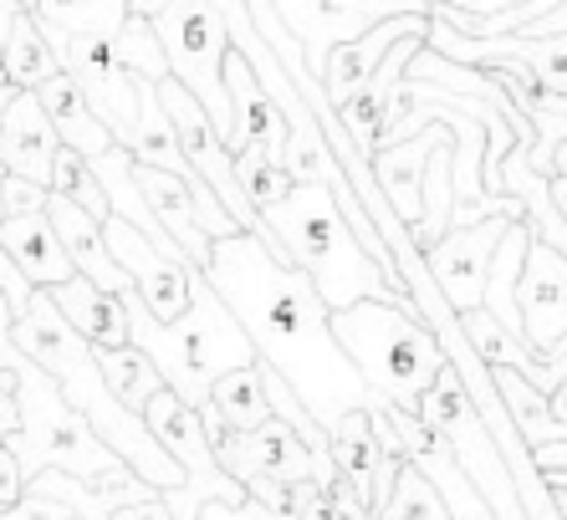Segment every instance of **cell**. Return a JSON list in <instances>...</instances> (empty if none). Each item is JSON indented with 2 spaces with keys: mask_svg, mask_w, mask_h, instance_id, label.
Returning a JSON list of instances; mask_svg holds the SVG:
<instances>
[{
  "mask_svg": "<svg viewBox=\"0 0 567 520\" xmlns=\"http://www.w3.org/2000/svg\"><path fill=\"white\" fill-rule=\"evenodd\" d=\"M103 246H107V256L118 260V271L133 281L138 301H144L164 326L179 322V316L189 312V281H195V266H185V260H174V256H158L144 235L128 230L118 215H107L103 220Z\"/></svg>",
  "mask_w": 567,
  "mask_h": 520,
  "instance_id": "4fadbf2b",
  "label": "cell"
},
{
  "mask_svg": "<svg viewBox=\"0 0 567 520\" xmlns=\"http://www.w3.org/2000/svg\"><path fill=\"white\" fill-rule=\"evenodd\" d=\"M133 184H138L144 205L154 209V220L164 225V235L174 240V250H179L195 271H205V260H210V235L199 230L195 199H189L185 184L164 169H148V164H133Z\"/></svg>",
  "mask_w": 567,
  "mask_h": 520,
  "instance_id": "ffe728a7",
  "label": "cell"
},
{
  "mask_svg": "<svg viewBox=\"0 0 567 520\" xmlns=\"http://www.w3.org/2000/svg\"><path fill=\"white\" fill-rule=\"evenodd\" d=\"M271 11L281 15V27L297 37L302 46V62L312 77H322L328 56L343 46V41L363 37L379 21H394V15H430L424 0H271Z\"/></svg>",
  "mask_w": 567,
  "mask_h": 520,
  "instance_id": "30bf717a",
  "label": "cell"
},
{
  "mask_svg": "<svg viewBox=\"0 0 567 520\" xmlns=\"http://www.w3.org/2000/svg\"><path fill=\"white\" fill-rule=\"evenodd\" d=\"M0 179H6V169H0Z\"/></svg>",
  "mask_w": 567,
  "mask_h": 520,
  "instance_id": "ab89813d",
  "label": "cell"
},
{
  "mask_svg": "<svg viewBox=\"0 0 567 520\" xmlns=\"http://www.w3.org/2000/svg\"><path fill=\"white\" fill-rule=\"evenodd\" d=\"M107 46H113L123 72H133V77L148 82V87H158V82L169 77V62H164V46H158V37H154V21H144V15H128Z\"/></svg>",
  "mask_w": 567,
  "mask_h": 520,
  "instance_id": "4316f807",
  "label": "cell"
},
{
  "mask_svg": "<svg viewBox=\"0 0 567 520\" xmlns=\"http://www.w3.org/2000/svg\"><path fill=\"white\" fill-rule=\"evenodd\" d=\"M52 195H62L66 205H78V209H87L97 225L107 220V199H103V184H97V174L87 169V158L82 154H72V148H56V158H52V184H47Z\"/></svg>",
  "mask_w": 567,
  "mask_h": 520,
  "instance_id": "83f0119b",
  "label": "cell"
},
{
  "mask_svg": "<svg viewBox=\"0 0 567 520\" xmlns=\"http://www.w3.org/2000/svg\"><path fill=\"white\" fill-rule=\"evenodd\" d=\"M154 37L164 46L169 77L205 107V117L215 123V133H220V144H225V133H230V92H225L230 37H225L220 6L215 0H169L154 15Z\"/></svg>",
  "mask_w": 567,
  "mask_h": 520,
  "instance_id": "52a82bcc",
  "label": "cell"
},
{
  "mask_svg": "<svg viewBox=\"0 0 567 520\" xmlns=\"http://www.w3.org/2000/svg\"><path fill=\"white\" fill-rule=\"evenodd\" d=\"M47 297H52V306L62 312V322L72 326L87 347H128V316H123L118 297L97 291L93 281H82V275L52 287Z\"/></svg>",
  "mask_w": 567,
  "mask_h": 520,
  "instance_id": "44dd1931",
  "label": "cell"
},
{
  "mask_svg": "<svg viewBox=\"0 0 567 520\" xmlns=\"http://www.w3.org/2000/svg\"><path fill=\"white\" fill-rule=\"evenodd\" d=\"M420 27H430V15H394V21H379V27H369L363 37L343 41V46L328 56L322 77H317L322 97H328L332 107H343L348 97L373 77V66L383 62V52H389L399 37H410V31H420Z\"/></svg>",
  "mask_w": 567,
  "mask_h": 520,
  "instance_id": "d6986e66",
  "label": "cell"
},
{
  "mask_svg": "<svg viewBox=\"0 0 567 520\" xmlns=\"http://www.w3.org/2000/svg\"><path fill=\"white\" fill-rule=\"evenodd\" d=\"M62 66H56V52L47 46V37H41L37 15H16L11 37H6V46H0V77L11 82L16 92H31L41 87L47 77H56Z\"/></svg>",
  "mask_w": 567,
  "mask_h": 520,
  "instance_id": "603a6c76",
  "label": "cell"
},
{
  "mask_svg": "<svg viewBox=\"0 0 567 520\" xmlns=\"http://www.w3.org/2000/svg\"><path fill=\"white\" fill-rule=\"evenodd\" d=\"M164 6H169V0H128V15H144V21H154Z\"/></svg>",
  "mask_w": 567,
  "mask_h": 520,
  "instance_id": "8d00e7d4",
  "label": "cell"
},
{
  "mask_svg": "<svg viewBox=\"0 0 567 520\" xmlns=\"http://www.w3.org/2000/svg\"><path fill=\"white\" fill-rule=\"evenodd\" d=\"M41 37H47V46L56 52V66L78 82L82 103L93 107V117L107 128V138L118 148H128L133 128H138V87H144V82L133 77V72H123L113 46L97 37H66V31H56V27H41Z\"/></svg>",
  "mask_w": 567,
  "mask_h": 520,
  "instance_id": "9c48e42d",
  "label": "cell"
},
{
  "mask_svg": "<svg viewBox=\"0 0 567 520\" xmlns=\"http://www.w3.org/2000/svg\"><path fill=\"white\" fill-rule=\"evenodd\" d=\"M225 92H230V133H225V154H240L246 144H261L266 154L281 164L287 154V117L277 113V103L261 92L251 62L230 46L225 52Z\"/></svg>",
  "mask_w": 567,
  "mask_h": 520,
  "instance_id": "9a60e30c",
  "label": "cell"
},
{
  "mask_svg": "<svg viewBox=\"0 0 567 520\" xmlns=\"http://www.w3.org/2000/svg\"><path fill=\"white\" fill-rule=\"evenodd\" d=\"M16 434L11 439H0L11 449L16 469H21V480H37L47 469H62L72 480H118V475H133L128 465L107 455V444L97 439L82 414L66 408V398L56 393V383L41 373L37 363H21L16 367Z\"/></svg>",
  "mask_w": 567,
  "mask_h": 520,
  "instance_id": "5b68a950",
  "label": "cell"
},
{
  "mask_svg": "<svg viewBox=\"0 0 567 520\" xmlns=\"http://www.w3.org/2000/svg\"><path fill=\"white\" fill-rule=\"evenodd\" d=\"M210 449H215V465H220L240 490L251 480H271V485H287V490L302 480H317L328 490V485L338 480L332 459L312 455L281 418H266L261 429H251V434H220Z\"/></svg>",
  "mask_w": 567,
  "mask_h": 520,
  "instance_id": "8fae6325",
  "label": "cell"
},
{
  "mask_svg": "<svg viewBox=\"0 0 567 520\" xmlns=\"http://www.w3.org/2000/svg\"><path fill=\"white\" fill-rule=\"evenodd\" d=\"M56 128L41 113L37 92H16L11 107L0 113V169L31 184H52V158H56Z\"/></svg>",
  "mask_w": 567,
  "mask_h": 520,
  "instance_id": "2e32d148",
  "label": "cell"
},
{
  "mask_svg": "<svg viewBox=\"0 0 567 520\" xmlns=\"http://www.w3.org/2000/svg\"><path fill=\"white\" fill-rule=\"evenodd\" d=\"M47 220H52L56 240H62L66 260H72V271L82 275V281H93L97 291H107V297H123V291H133V281L118 271V260L107 256L103 246V225L87 215V209L66 205L62 195H47V209H41Z\"/></svg>",
  "mask_w": 567,
  "mask_h": 520,
  "instance_id": "e0dca14e",
  "label": "cell"
},
{
  "mask_svg": "<svg viewBox=\"0 0 567 520\" xmlns=\"http://www.w3.org/2000/svg\"><path fill=\"white\" fill-rule=\"evenodd\" d=\"M72 516H78V510L66 506V500H56V495L37 490V485H27L16 506L0 510V520H72Z\"/></svg>",
  "mask_w": 567,
  "mask_h": 520,
  "instance_id": "4dcf8cb0",
  "label": "cell"
},
{
  "mask_svg": "<svg viewBox=\"0 0 567 520\" xmlns=\"http://www.w3.org/2000/svg\"><path fill=\"white\" fill-rule=\"evenodd\" d=\"M516 322L532 357L567 337V256L547 240H532L522 250V275H516Z\"/></svg>",
  "mask_w": 567,
  "mask_h": 520,
  "instance_id": "5bb4252c",
  "label": "cell"
},
{
  "mask_svg": "<svg viewBox=\"0 0 567 520\" xmlns=\"http://www.w3.org/2000/svg\"><path fill=\"white\" fill-rule=\"evenodd\" d=\"M195 520H291V510H271L261 506V500H240V506H220V500H210V506H199Z\"/></svg>",
  "mask_w": 567,
  "mask_h": 520,
  "instance_id": "836d02e7",
  "label": "cell"
},
{
  "mask_svg": "<svg viewBox=\"0 0 567 520\" xmlns=\"http://www.w3.org/2000/svg\"><path fill=\"white\" fill-rule=\"evenodd\" d=\"M37 92V103H41V113L52 117V128H56V144L62 148H72V154H82V158H97V154H107V148H118L113 138H107V128L93 117V107L82 103V92H78V82L66 77V72H56V77H47L41 87H31Z\"/></svg>",
  "mask_w": 567,
  "mask_h": 520,
  "instance_id": "7402d4cb",
  "label": "cell"
},
{
  "mask_svg": "<svg viewBox=\"0 0 567 520\" xmlns=\"http://www.w3.org/2000/svg\"><path fill=\"white\" fill-rule=\"evenodd\" d=\"M512 225H516L512 215H486V220H475V225H450L435 246H424V271H430L440 301L455 316L481 312L491 256H496V246H502V235Z\"/></svg>",
  "mask_w": 567,
  "mask_h": 520,
  "instance_id": "7c38bea8",
  "label": "cell"
},
{
  "mask_svg": "<svg viewBox=\"0 0 567 520\" xmlns=\"http://www.w3.org/2000/svg\"><path fill=\"white\" fill-rule=\"evenodd\" d=\"M31 15H37L41 27L66 31V37L113 41L118 27L128 21V0H37Z\"/></svg>",
  "mask_w": 567,
  "mask_h": 520,
  "instance_id": "d4e9b609",
  "label": "cell"
},
{
  "mask_svg": "<svg viewBox=\"0 0 567 520\" xmlns=\"http://www.w3.org/2000/svg\"><path fill=\"white\" fill-rule=\"evenodd\" d=\"M16 15H27V6H21V0H0V46H6V37H11Z\"/></svg>",
  "mask_w": 567,
  "mask_h": 520,
  "instance_id": "d590c367",
  "label": "cell"
},
{
  "mask_svg": "<svg viewBox=\"0 0 567 520\" xmlns=\"http://www.w3.org/2000/svg\"><path fill=\"white\" fill-rule=\"evenodd\" d=\"M210 408L220 418L225 434H251L261 429L271 408H266V393H261V363L256 367H236V373H220L210 383Z\"/></svg>",
  "mask_w": 567,
  "mask_h": 520,
  "instance_id": "cb8c5ba5",
  "label": "cell"
},
{
  "mask_svg": "<svg viewBox=\"0 0 567 520\" xmlns=\"http://www.w3.org/2000/svg\"><path fill=\"white\" fill-rule=\"evenodd\" d=\"M11 97H16V87H11V82H0V113L11 107Z\"/></svg>",
  "mask_w": 567,
  "mask_h": 520,
  "instance_id": "74e56055",
  "label": "cell"
},
{
  "mask_svg": "<svg viewBox=\"0 0 567 520\" xmlns=\"http://www.w3.org/2000/svg\"><path fill=\"white\" fill-rule=\"evenodd\" d=\"M420 418H424V429L435 434L450 455H455L461 475L475 485V495L491 506V516L496 520H527L522 516V500H516L512 469H506L502 449H496V439H491L486 418L475 414V404L465 398L461 377L450 373V363L440 367L435 388L420 398Z\"/></svg>",
  "mask_w": 567,
  "mask_h": 520,
  "instance_id": "8992f818",
  "label": "cell"
},
{
  "mask_svg": "<svg viewBox=\"0 0 567 520\" xmlns=\"http://www.w3.org/2000/svg\"><path fill=\"white\" fill-rule=\"evenodd\" d=\"M261 220L271 225L287 266L312 281V291L322 297L328 312H343V306H358V301H389L399 312L420 316L414 301L379 275V266L369 260V250L358 246V235L348 230L338 199L322 184H291V195L277 199L271 209H261Z\"/></svg>",
  "mask_w": 567,
  "mask_h": 520,
  "instance_id": "3957f363",
  "label": "cell"
},
{
  "mask_svg": "<svg viewBox=\"0 0 567 520\" xmlns=\"http://www.w3.org/2000/svg\"><path fill=\"white\" fill-rule=\"evenodd\" d=\"M93 357H97V373H103L107 393H113L128 414H144V404L154 398L158 388H164L158 367L148 363L133 342H128V347H93Z\"/></svg>",
  "mask_w": 567,
  "mask_h": 520,
  "instance_id": "484cf974",
  "label": "cell"
},
{
  "mask_svg": "<svg viewBox=\"0 0 567 520\" xmlns=\"http://www.w3.org/2000/svg\"><path fill=\"white\" fill-rule=\"evenodd\" d=\"M0 220H6V215H0ZM0 297L11 301V312H16V316L27 312V301H31V287L21 281V275H16V266L6 260V250H0Z\"/></svg>",
  "mask_w": 567,
  "mask_h": 520,
  "instance_id": "e575fe53",
  "label": "cell"
},
{
  "mask_svg": "<svg viewBox=\"0 0 567 520\" xmlns=\"http://www.w3.org/2000/svg\"><path fill=\"white\" fill-rule=\"evenodd\" d=\"M11 342L27 352L41 373L52 377L56 393L66 398V408H72V414H82V424H87V429L107 444V455L118 459V465H128L133 475H138L144 485H154L158 495L179 490V480H185V475H179V465H174V459L154 444L144 414H128V408L107 393L103 373H97L93 347H87V342H82L78 332L62 322V312L52 306V297H47V291H31L27 312L11 322Z\"/></svg>",
  "mask_w": 567,
  "mask_h": 520,
  "instance_id": "7a4b0ae2",
  "label": "cell"
},
{
  "mask_svg": "<svg viewBox=\"0 0 567 520\" xmlns=\"http://www.w3.org/2000/svg\"><path fill=\"white\" fill-rule=\"evenodd\" d=\"M0 250H6V260L31 291H52L78 275L47 215H6L0 220Z\"/></svg>",
  "mask_w": 567,
  "mask_h": 520,
  "instance_id": "ac0fdd59",
  "label": "cell"
},
{
  "mask_svg": "<svg viewBox=\"0 0 567 520\" xmlns=\"http://www.w3.org/2000/svg\"><path fill=\"white\" fill-rule=\"evenodd\" d=\"M328 332L383 404H394L399 414H420V398L435 388L445 367V352L420 316L399 312L389 301H358L328 312Z\"/></svg>",
  "mask_w": 567,
  "mask_h": 520,
  "instance_id": "277c9868",
  "label": "cell"
},
{
  "mask_svg": "<svg viewBox=\"0 0 567 520\" xmlns=\"http://www.w3.org/2000/svg\"><path fill=\"white\" fill-rule=\"evenodd\" d=\"M47 195H52V189L6 174V179H0V215H41V209H47Z\"/></svg>",
  "mask_w": 567,
  "mask_h": 520,
  "instance_id": "1f68e13d",
  "label": "cell"
},
{
  "mask_svg": "<svg viewBox=\"0 0 567 520\" xmlns=\"http://www.w3.org/2000/svg\"><path fill=\"white\" fill-rule=\"evenodd\" d=\"M291 520H343L338 510H332L328 490L317 480H302V485H291Z\"/></svg>",
  "mask_w": 567,
  "mask_h": 520,
  "instance_id": "d6a6232c",
  "label": "cell"
},
{
  "mask_svg": "<svg viewBox=\"0 0 567 520\" xmlns=\"http://www.w3.org/2000/svg\"><path fill=\"white\" fill-rule=\"evenodd\" d=\"M21 6H27V11H31V6H37V0H21Z\"/></svg>",
  "mask_w": 567,
  "mask_h": 520,
  "instance_id": "f35d334b",
  "label": "cell"
},
{
  "mask_svg": "<svg viewBox=\"0 0 567 520\" xmlns=\"http://www.w3.org/2000/svg\"><path fill=\"white\" fill-rule=\"evenodd\" d=\"M205 281L230 306L256 357L297 393V404L312 414L322 434L343 414H369L379 408V393L358 377V367L343 357V347L328 332V306L312 291L302 271L281 266L261 240L251 235H225L210 240Z\"/></svg>",
  "mask_w": 567,
  "mask_h": 520,
  "instance_id": "6da1fadb",
  "label": "cell"
},
{
  "mask_svg": "<svg viewBox=\"0 0 567 520\" xmlns=\"http://www.w3.org/2000/svg\"><path fill=\"white\" fill-rule=\"evenodd\" d=\"M236 158V179H240V195L251 199L256 209H271L277 199H287L291 195V179H287V169H281L277 158L266 154L261 144H246L240 154H230Z\"/></svg>",
  "mask_w": 567,
  "mask_h": 520,
  "instance_id": "f546056e",
  "label": "cell"
},
{
  "mask_svg": "<svg viewBox=\"0 0 567 520\" xmlns=\"http://www.w3.org/2000/svg\"><path fill=\"white\" fill-rule=\"evenodd\" d=\"M144 424H148V434H154L158 449H164V455L179 465V475H185L179 490L164 495L169 520H195L199 506H210V500H220V506H240V500H246V490L215 465L210 434H205L199 414L189 404H179L169 388H158L144 404Z\"/></svg>",
  "mask_w": 567,
  "mask_h": 520,
  "instance_id": "ba28073f",
  "label": "cell"
},
{
  "mask_svg": "<svg viewBox=\"0 0 567 520\" xmlns=\"http://www.w3.org/2000/svg\"><path fill=\"white\" fill-rule=\"evenodd\" d=\"M379 520H450L445 500L435 495V485L424 480L414 465H399L394 490L379 506Z\"/></svg>",
  "mask_w": 567,
  "mask_h": 520,
  "instance_id": "f1b7e54d",
  "label": "cell"
}]
</instances>
